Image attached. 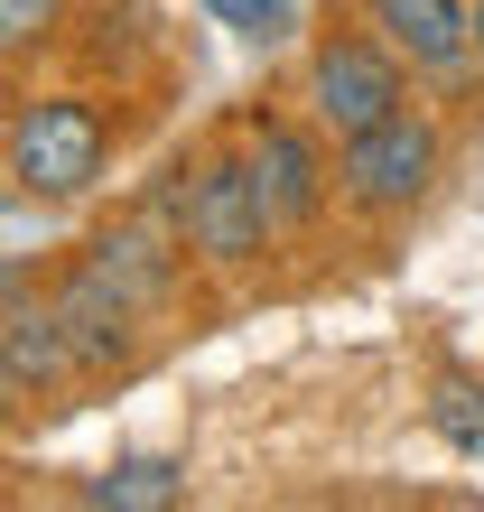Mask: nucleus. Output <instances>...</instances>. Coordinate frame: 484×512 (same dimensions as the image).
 Returning a JSON list of instances; mask_svg holds the SVG:
<instances>
[{
	"label": "nucleus",
	"instance_id": "nucleus-2",
	"mask_svg": "<svg viewBox=\"0 0 484 512\" xmlns=\"http://www.w3.org/2000/svg\"><path fill=\"white\" fill-rule=\"evenodd\" d=\"M438 168H447V122H438V103H419V94L401 112H382V122H363L354 140H336V196L363 224L410 215V205L438 187Z\"/></svg>",
	"mask_w": 484,
	"mask_h": 512
},
{
	"label": "nucleus",
	"instance_id": "nucleus-10",
	"mask_svg": "<svg viewBox=\"0 0 484 512\" xmlns=\"http://www.w3.org/2000/svg\"><path fill=\"white\" fill-rule=\"evenodd\" d=\"M75 494L94 512H168V503H187V457H112Z\"/></svg>",
	"mask_w": 484,
	"mask_h": 512
},
{
	"label": "nucleus",
	"instance_id": "nucleus-14",
	"mask_svg": "<svg viewBox=\"0 0 484 512\" xmlns=\"http://www.w3.org/2000/svg\"><path fill=\"white\" fill-rule=\"evenodd\" d=\"M475 66H484V0H475Z\"/></svg>",
	"mask_w": 484,
	"mask_h": 512
},
{
	"label": "nucleus",
	"instance_id": "nucleus-9",
	"mask_svg": "<svg viewBox=\"0 0 484 512\" xmlns=\"http://www.w3.org/2000/svg\"><path fill=\"white\" fill-rule=\"evenodd\" d=\"M0 354H10V401H56L66 382H84L56 298H28L19 270H10V345H0Z\"/></svg>",
	"mask_w": 484,
	"mask_h": 512
},
{
	"label": "nucleus",
	"instance_id": "nucleus-5",
	"mask_svg": "<svg viewBox=\"0 0 484 512\" xmlns=\"http://www.w3.org/2000/svg\"><path fill=\"white\" fill-rule=\"evenodd\" d=\"M242 149H252V168L270 187L280 233H317L326 205H345L336 196V140L308 122V103H298V112H252V122H242Z\"/></svg>",
	"mask_w": 484,
	"mask_h": 512
},
{
	"label": "nucleus",
	"instance_id": "nucleus-1",
	"mask_svg": "<svg viewBox=\"0 0 484 512\" xmlns=\"http://www.w3.org/2000/svg\"><path fill=\"white\" fill-rule=\"evenodd\" d=\"M112 177V112L75 84H47V94L10 103V187L38 205H75Z\"/></svg>",
	"mask_w": 484,
	"mask_h": 512
},
{
	"label": "nucleus",
	"instance_id": "nucleus-7",
	"mask_svg": "<svg viewBox=\"0 0 484 512\" xmlns=\"http://www.w3.org/2000/svg\"><path fill=\"white\" fill-rule=\"evenodd\" d=\"M56 317H66V336H75V364H84V382H103V373H131L140 364V354H149V308H140V298H121L112 280H103V270L94 261H66V270H56Z\"/></svg>",
	"mask_w": 484,
	"mask_h": 512
},
{
	"label": "nucleus",
	"instance_id": "nucleus-11",
	"mask_svg": "<svg viewBox=\"0 0 484 512\" xmlns=\"http://www.w3.org/2000/svg\"><path fill=\"white\" fill-rule=\"evenodd\" d=\"M429 429L457 447V457H484V382H475V373H438V391H429Z\"/></svg>",
	"mask_w": 484,
	"mask_h": 512
},
{
	"label": "nucleus",
	"instance_id": "nucleus-8",
	"mask_svg": "<svg viewBox=\"0 0 484 512\" xmlns=\"http://www.w3.org/2000/svg\"><path fill=\"white\" fill-rule=\"evenodd\" d=\"M84 261H94L121 298H140L149 317H168L177 280H187V233H177L168 215H121V224H103L94 243H84Z\"/></svg>",
	"mask_w": 484,
	"mask_h": 512
},
{
	"label": "nucleus",
	"instance_id": "nucleus-6",
	"mask_svg": "<svg viewBox=\"0 0 484 512\" xmlns=\"http://www.w3.org/2000/svg\"><path fill=\"white\" fill-rule=\"evenodd\" d=\"M354 19L373 28L419 84H438V94L484 84V66H475V0H354Z\"/></svg>",
	"mask_w": 484,
	"mask_h": 512
},
{
	"label": "nucleus",
	"instance_id": "nucleus-13",
	"mask_svg": "<svg viewBox=\"0 0 484 512\" xmlns=\"http://www.w3.org/2000/svg\"><path fill=\"white\" fill-rule=\"evenodd\" d=\"M56 28H66V0H0V56H10V66L56 47Z\"/></svg>",
	"mask_w": 484,
	"mask_h": 512
},
{
	"label": "nucleus",
	"instance_id": "nucleus-12",
	"mask_svg": "<svg viewBox=\"0 0 484 512\" xmlns=\"http://www.w3.org/2000/svg\"><path fill=\"white\" fill-rule=\"evenodd\" d=\"M298 10H308V0H205V19L233 28L242 47H280L289 28H298Z\"/></svg>",
	"mask_w": 484,
	"mask_h": 512
},
{
	"label": "nucleus",
	"instance_id": "nucleus-4",
	"mask_svg": "<svg viewBox=\"0 0 484 512\" xmlns=\"http://www.w3.org/2000/svg\"><path fill=\"white\" fill-rule=\"evenodd\" d=\"M410 66L391 56L363 19H336V28H317L308 56H298V103H308V122L326 140H354L363 122H382V112H401L410 103Z\"/></svg>",
	"mask_w": 484,
	"mask_h": 512
},
{
	"label": "nucleus",
	"instance_id": "nucleus-3",
	"mask_svg": "<svg viewBox=\"0 0 484 512\" xmlns=\"http://www.w3.org/2000/svg\"><path fill=\"white\" fill-rule=\"evenodd\" d=\"M177 233L205 270H261L280 252V215H270V187L252 168V149H205L177 177Z\"/></svg>",
	"mask_w": 484,
	"mask_h": 512
}]
</instances>
